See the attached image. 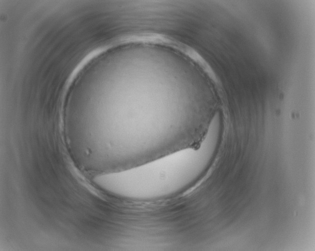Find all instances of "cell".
I'll list each match as a JSON object with an SVG mask.
<instances>
[{
	"instance_id": "1",
	"label": "cell",
	"mask_w": 315,
	"mask_h": 251,
	"mask_svg": "<svg viewBox=\"0 0 315 251\" xmlns=\"http://www.w3.org/2000/svg\"><path fill=\"white\" fill-rule=\"evenodd\" d=\"M216 139L207 135L198 143L134 167L99 174L94 181L122 199L151 201L170 197L187 190L204 171Z\"/></svg>"
}]
</instances>
